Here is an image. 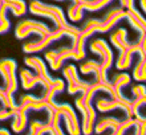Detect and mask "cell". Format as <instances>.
Returning <instances> with one entry per match:
<instances>
[{
    "mask_svg": "<svg viewBox=\"0 0 146 135\" xmlns=\"http://www.w3.org/2000/svg\"><path fill=\"white\" fill-rule=\"evenodd\" d=\"M24 64L28 66V68H32V69L36 72L38 77L41 78L44 84H45V89L53 82V78L49 76L48 73V66L45 65V62L41 57H37V56H28V57L24 58Z\"/></svg>",
    "mask_w": 146,
    "mask_h": 135,
    "instance_id": "12",
    "label": "cell"
},
{
    "mask_svg": "<svg viewBox=\"0 0 146 135\" xmlns=\"http://www.w3.org/2000/svg\"><path fill=\"white\" fill-rule=\"evenodd\" d=\"M28 9H29V12L32 15L48 17V19H50L53 21L54 25L57 28L68 31L70 35V39H72V46H74V44L77 41V37H78V33H80V28H77L76 25H72V24L68 23L64 12H62V9L58 5L44 3V1H40V0H31Z\"/></svg>",
    "mask_w": 146,
    "mask_h": 135,
    "instance_id": "2",
    "label": "cell"
},
{
    "mask_svg": "<svg viewBox=\"0 0 146 135\" xmlns=\"http://www.w3.org/2000/svg\"><path fill=\"white\" fill-rule=\"evenodd\" d=\"M126 17V12L125 9L121 7H117V8H113L110 11L106 13V16L104 17V20H101V25L98 28V32L97 33H106L111 29V28H114L117 24L123 20Z\"/></svg>",
    "mask_w": 146,
    "mask_h": 135,
    "instance_id": "13",
    "label": "cell"
},
{
    "mask_svg": "<svg viewBox=\"0 0 146 135\" xmlns=\"http://www.w3.org/2000/svg\"><path fill=\"white\" fill-rule=\"evenodd\" d=\"M7 4L0 0V35L8 32L9 28H11V23H9V19L7 16Z\"/></svg>",
    "mask_w": 146,
    "mask_h": 135,
    "instance_id": "27",
    "label": "cell"
},
{
    "mask_svg": "<svg viewBox=\"0 0 146 135\" xmlns=\"http://www.w3.org/2000/svg\"><path fill=\"white\" fill-rule=\"evenodd\" d=\"M56 1H65V0H56ZM72 1H73V0H72Z\"/></svg>",
    "mask_w": 146,
    "mask_h": 135,
    "instance_id": "35",
    "label": "cell"
},
{
    "mask_svg": "<svg viewBox=\"0 0 146 135\" xmlns=\"http://www.w3.org/2000/svg\"><path fill=\"white\" fill-rule=\"evenodd\" d=\"M96 109L100 113H106V111H111V110H117V109H121L126 113V117H129V111L127 109L123 106L122 103H119L118 101L115 99H109V98H98L96 102Z\"/></svg>",
    "mask_w": 146,
    "mask_h": 135,
    "instance_id": "19",
    "label": "cell"
},
{
    "mask_svg": "<svg viewBox=\"0 0 146 135\" xmlns=\"http://www.w3.org/2000/svg\"><path fill=\"white\" fill-rule=\"evenodd\" d=\"M131 93L134 97H146V86L145 85H135L131 88Z\"/></svg>",
    "mask_w": 146,
    "mask_h": 135,
    "instance_id": "29",
    "label": "cell"
},
{
    "mask_svg": "<svg viewBox=\"0 0 146 135\" xmlns=\"http://www.w3.org/2000/svg\"><path fill=\"white\" fill-rule=\"evenodd\" d=\"M101 25V20L100 19H89L86 23L84 24V27L80 29V33H78V37H77V41L74 44V46H72L73 50L76 52L77 57H78V61L85 58L86 56V50H85V45H86V41L92 35L98 32V28Z\"/></svg>",
    "mask_w": 146,
    "mask_h": 135,
    "instance_id": "9",
    "label": "cell"
},
{
    "mask_svg": "<svg viewBox=\"0 0 146 135\" xmlns=\"http://www.w3.org/2000/svg\"><path fill=\"white\" fill-rule=\"evenodd\" d=\"M62 76L66 80V92L69 94H76V93H84L85 90L88 89L89 86L92 85L90 82L84 81L81 80L80 76H78V70L73 64L66 65L62 70Z\"/></svg>",
    "mask_w": 146,
    "mask_h": 135,
    "instance_id": "10",
    "label": "cell"
},
{
    "mask_svg": "<svg viewBox=\"0 0 146 135\" xmlns=\"http://www.w3.org/2000/svg\"><path fill=\"white\" fill-rule=\"evenodd\" d=\"M16 72H17V62L13 58L0 60V74L4 80V85H5L4 90H5V94L9 101H15L13 94L16 93L17 86H19Z\"/></svg>",
    "mask_w": 146,
    "mask_h": 135,
    "instance_id": "3",
    "label": "cell"
},
{
    "mask_svg": "<svg viewBox=\"0 0 146 135\" xmlns=\"http://www.w3.org/2000/svg\"><path fill=\"white\" fill-rule=\"evenodd\" d=\"M82 13H84V9H82L81 3H73L68 7V17L74 23L82 19Z\"/></svg>",
    "mask_w": 146,
    "mask_h": 135,
    "instance_id": "28",
    "label": "cell"
},
{
    "mask_svg": "<svg viewBox=\"0 0 146 135\" xmlns=\"http://www.w3.org/2000/svg\"><path fill=\"white\" fill-rule=\"evenodd\" d=\"M135 126V121L133 117H127L126 119L121 121V123L117 126L115 128L111 130V134L109 135H125L130 128H133Z\"/></svg>",
    "mask_w": 146,
    "mask_h": 135,
    "instance_id": "25",
    "label": "cell"
},
{
    "mask_svg": "<svg viewBox=\"0 0 146 135\" xmlns=\"http://www.w3.org/2000/svg\"><path fill=\"white\" fill-rule=\"evenodd\" d=\"M70 37L69 32L65 31V29H61V28H56L54 31H50L46 36H42L40 37V40H36V41H31V43H27L23 45V52L27 54H32V53H38L44 50L45 48L50 45V44L56 43L58 40H61L62 37Z\"/></svg>",
    "mask_w": 146,
    "mask_h": 135,
    "instance_id": "6",
    "label": "cell"
},
{
    "mask_svg": "<svg viewBox=\"0 0 146 135\" xmlns=\"http://www.w3.org/2000/svg\"><path fill=\"white\" fill-rule=\"evenodd\" d=\"M19 78H20V82H21L23 89H25V90L33 89L36 85H42L44 88H45V84H44V81H42L41 78L38 77L37 74H32L28 69H21L20 70Z\"/></svg>",
    "mask_w": 146,
    "mask_h": 135,
    "instance_id": "17",
    "label": "cell"
},
{
    "mask_svg": "<svg viewBox=\"0 0 146 135\" xmlns=\"http://www.w3.org/2000/svg\"><path fill=\"white\" fill-rule=\"evenodd\" d=\"M119 4H121V8H125V9L134 8V0H119Z\"/></svg>",
    "mask_w": 146,
    "mask_h": 135,
    "instance_id": "31",
    "label": "cell"
},
{
    "mask_svg": "<svg viewBox=\"0 0 146 135\" xmlns=\"http://www.w3.org/2000/svg\"><path fill=\"white\" fill-rule=\"evenodd\" d=\"M90 52L97 56L101 57L100 65H101V77H102V84H110V81L108 80V70L113 65V50L108 45V43L102 39H97L94 40L90 46H89Z\"/></svg>",
    "mask_w": 146,
    "mask_h": 135,
    "instance_id": "4",
    "label": "cell"
},
{
    "mask_svg": "<svg viewBox=\"0 0 146 135\" xmlns=\"http://www.w3.org/2000/svg\"><path fill=\"white\" fill-rule=\"evenodd\" d=\"M13 121H12V131L16 132V134H20L23 132L25 128H27V124H28V111L24 110L16 105V107L13 109V115H12Z\"/></svg>",
    "mask_w": 146,
    "mask_h": 135,
    "instance_id": "15",
    "label": "cell"
},
{
    "mask_svg": "<svg viewBox=\"0 0 146 135\" xmlns=\"http://www.w3.org/2000/svg\"><path fill=\"white\" fill-rule=\"evenodd\" d=\"M113 0H85L84 3H81L82 9L89 12H97L106 7L108 4H110Z\"/></svg>",
    "mask_w": 146,
    "mask_h": 135,
    "instance_id": "23",
    "label": "cell"
},
{
    "mask_svg": "<svg viewBox=\"0 0 146 135\" xmlns=\"http://www.w3.org/2000/svg\"><path fill=\"white\" fill-rule=\"evenodd\" d=\"M80 72L85 76L93 73L96 77V82L102 84V77H101V65L98 61L94 60H88L86 62H84L82 65H80Z\"/></svg>",
    "mask_w": 146,
    "mask_h": 135,
    "instance_id": "22",
    "label": "cell"
},
{
    "mask_svg": "<svg viewBox=\"0 0 146 135\" xmlns=\"http://www.w3.org/2000/svg\"><path fill=\"white\" fill-rule=\"evenodd\" d=\"M133 128H134L133 135H146V123L141 124V126H138V124L135 123V126Z\"/></svg>",
    "mask_w": 146,
    "mask_h": 135,
    "instance_id": "30",
    "label": "cell"
},
{
    "mask_svg": "<svg viewBox=\"0 0 146 135\" xmlns=\"http://www.w3.org/2000/svg\"><path fill=\"white\" fill-rule=\"evenodd\" d=\"M50 126L48 122H41V121H32L29 124V132L27 135H45L49 132Z\"/></svg>",
    "mask_w": 146,
    "mask_h": 135,
    "instance_id": "24",
    "label": "cell"
},
{
    "mask_svg": "<svg viewBox=\"0 0 146 135\" xmlns=\"http://www.w3.org/2000/svg\"><path fill=\"white\" fill-rule=\"evenodd\" d=\"M85 0H73V3H84Z\"/></svg>",
    "mask_w": 146,
    "mask_h": 135,
    "instance_id": "34",
    "label": "cell"
},
{
    "mask_svg": "<svg viewBox=\"0 0 146 135\" xmlns=\"http://www.w3.org/2000/svg\"><path fill=\"white\" fill-rule=\"evenodd\" d=\"M49 32H50V28L45 23L37 21V20H32V19L21 20V21H19L16 24V28H15V36L16 39L19 40L25 39V37H28L32 33L42 37V36H46Z\"/></svg>",
    "mask_w": 146,
    "mask_h": 135,
    "instance_id": "8",
    "label": "cell"
},
{
    "mask_svg": "<svg viewBox=\"0 0 146 135\" xmlns=\"http://www.w3.org/2000/svg\"><path fill=\"white\" fill-rule=\"evenodd\" d=\"M139 5H141V9L143 11V13L146 12V0H139Z\"/></svg>",
    "mask_w": 146,
    "mask_h": 135,
    "instance_id": "32",
    "label": "cell"
},
{
    "mask_svg": "<svg viewBox=\"0 0 146 135\" xmlns=\"http://www.w3.org/2000/svg\"><path fill=\"white\" fill-rule=\"evenodd\" d=\"M119 123H121V119H119V118H115V117H105V118H101L100 121H96V122H94L93 132L101 134V132L106 131V130H113V128H115Z\"/></svg>",
    "mask_w": 146,
    "mask_h": 135,
    "instance_id": "20",
    "label": "cell"
},
{
    "mask_svg": "<svg viewBox=\"0 0 146 135\" xmlns=\"http://www.w3.org/2000/svg\"><path fill=\"white\" fill-rule=\"evenodd\" d=\"M50 105L60 114L61 119H64L66 132L69 135H81L80 119L77 117L76 110L69 103H56V102H53V103H50Z\"/></svg>",
    "mask_w": 146,
    "mask_h": 135,
    "instance_id": "7",
    "label": "cell"
},
{
    "mask_svg": "<svg viewBox=\"0 0 146 135\" xmlns=\"http://www.w3.org/2000/svg\"><path fill=\"white\" fill-rule=\"evenodd\" d=\"M125 12H126V17H125V19H127V21H129L131 25V28H134L139 35L146 33V20L142 13L139 11H137L135 8L125 9Z\"/></svg>",
    "mask_w": 146,
    "mask_h": 135,
    "instance_id": "16",
    "label": "cell"
},
{
    "mask_svg": "<svg viewBox=\"0 0 146 135\" xmlns=\"http://www.w3.org/2000/svg\"><path fill=\"white\" fill-rule=\"evenodd\" d=\"M19 106L27 111H31V110H37V111H41V110H45L48 107V103L42 101V98H38L32 94H24V95L20 97V103Z\"/></svg>",
    "mask_w": 146,
    "mask_h": 135,
    "instance_id": "14",
    "label": "cell"
},
{
    "mask_svg": "<svg viewBox=\"0 0 146 135\" xmlns=\"http://www.w3.org/2000/svg\"><path fill=\"white\" fill-rule=\"evenodd\" d=\"M134 53H138L141 57H146V33L139 35V40L135 44H130L122 52H119V56L117 58V62H115L117 69H129L131 65V61H133V54Z\"/></svg>",
    "mask_w": 146,
    "mask_h": 135,
    "instance_id": "5",
    "label": "cell"
},
{
    "mask_svg": "<svg viewBox=\"0 0 146 135\" xmlns=\"http://www.w3.org/2000/svg\"><path fill=\"white\" fill-rule=\"evenodd\" d=\"M0 135H11V132L7 128H0Z\"/></svg>",
    "mask_w": 146,
    "mask_h": 135,
    "instance_id": "33",
    "label": "cell"
},
{
    "mask_svg": "<svg viewBox=\"0 0 146 135\" xmlns=\"http://www.w3.org/2000/svg\"><path fill=\"white\" fill-rule=\"evenodd\" d=\"M98 92L106 93L111 98L114 95L111 84L94 82L84 93H80V97H77L74 101L77 110L81 113V134L84 135L93 134V126L97 121V111L93 107V98Z\"/></svg>",
    "mask_w": 146,
    "mask_h": 135,
    "instance_id": "1",
    "label": "cell"
},
{
    "mask_svg": "<svg viewBox=\"0 0 146 135\" xmlns=\"http://www.w3.org/2000/svg\"><path fill=\"white\" fill-rule=\"evenodd\" d=\"M76 60L78 61L76 52L73 50L72 46H61L58 49H52L45 52V60L49 62V66L52 70H58L62 66V64L66 60Z\"/></svg>",
    "mask_w": 146,
    "mask_h": 135,
    "instance_id": "11",
    "label": "cell"
},
{
    "mask_svg": "<svg viewBox=\"0 0 146 135\" xmlns=\"http://www.w3.org/2000/svg\"><path fill=\"white\" fill-rule=\"evenodd\" d=\"M64 89H65V82L62 81L61 78H53V82L46 88V92L42 97V101L46 102L48 105L53 103L56 95L64 92Z\"/></svg>",
    "mask_w": 146,
    "mask_h": 135,
    "instance_id": "18",
    "label": "cell"
},
{
    "mask_svg": "<svg viewBox=\"0 0 146 135\" xmlns=\"http://www.w3.org/2000/svg\"><path fill=\"white\" fill-rule=\"evenodd\" d=\"M110 43L113 46H115L119 52H122L125 48L130 45V43L127 41V31L125 28H119L114 33H111L110 36Z\"/></svg>",
    "mask_w": 146,
    "mask_h": 135,
    "instance_id": "21",
    "label": "cell"
},
{
    "mask_svg": "<svg viewBox=\"0 0 146 135\" xmlns=\"http://www.w3.org/2000/svg\"><path fill=\"white\" fill-rule=\"evenodd\" d=\"M133 78L135 81H143L146 80V57H141L139 56L138 62L135 64L134 70H133Z\"/></svg>",
    "mask_w": 146,
    "mask_h": 135,
    "instance_id": "26",
    "label": "cell"
}]
</instances>
